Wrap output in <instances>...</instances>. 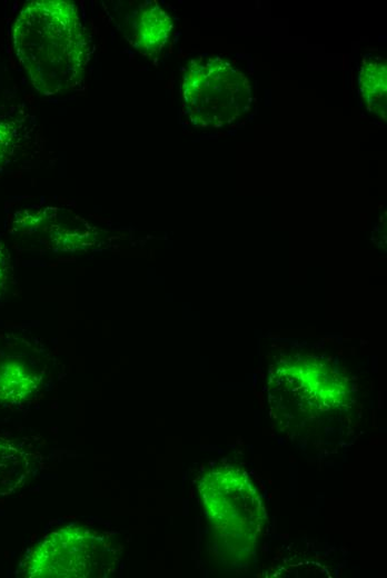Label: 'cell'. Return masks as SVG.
Listing matches in <instances>:
<instances>
[{"mask_svg":"<svg viewBox=\"0 0 387 578\" xmlns=\"http://www.w3.org/2000/svg\"><path fill=\"white\" fill-rule=\"evenodd\" d=\"M12 39L20 64L42 94L56 96L83 86L88 43L72 2L27 3L16 19Z\"/></svg>","mask_w":387,"mask_h":578,"instance_id":"1","label":"cell"},{"mask_svg":"<svg viewBox=\"0 0 387 578\" xmlns=\"http://www.w3.org/2000/svg\"><path fill=\"white\" fill-rule=\"evenodd\" d=\"M14 146V130L4 122H0V166L11 156Z\"/></svg>","mask_w":387,"mask_h":578,"instance_id":"9","label":"cell"},{"mask_svg":"<svg viewBox=\"0 0 387 578\" xmlns=\"http://www.w3.org/2000/svg\"><path fill=\"white\" fill-rule=\"evenodd\" d=\"M43 379L41 360L32 352L0 347V406L31 400L40 391Z\"/></svg>","mask_w":387,"mask_h":578,"instance_id":"5","label":"cell"},{"mask_svg":"<svg viewBox=\"0 0 387 578\" xmlns=\"http://www.w3.org/2000/svg\"><path fill=\"white\" fill-rule=\"evenodd\" d=\"M30 471L27 452L11 442L0 440V498L21 488Z\"/></svg>","mask_w":387,"mask_h":578,"instance_id":"8","label":"cell"},{"mask_svg":"<svg viewBox=\"0 0 387 578\" xmlns=\"http://www.w3.org/2000/svg\"><path fill=\"white\" fill-rule=\"evenodd\" d=\"M116 565V549L102 535L82 527L49 534L27 556L22 572L30 578L107 577Z\"/></svg>","mask_w":387,"mask_h":578,"instance_id":"3","label":"cell"},{"mask_svg":"<svg viewBox=\"0 0 387 578\" xmlns=\"http://www.w3.org/2000/svg\"><path fill=\"white\" fill-rule=\"evenodd\" d=\"M125 24L128 41L149 57L162 50L172 30L171 18L156 1L138 4L127 16Z\"/></svg>","mask_w":387,"mask_h":578,"instance_id":"6","label":"cell"},{"mask_svg":"<svg viewBox=\"0 0 387 578\" xmlns=\"http://www.w3.org/2000/svg\"><path fill=\"white\" fill-rule=\"evenodd\" d=\"M182 109L200 128H222L250 109L252 92L247 76L220 57L198 58L181 80Z\"/></svg>","mask_w":387,"mask_h":578,"instance_id":"2","label":"cell"},{"mask_svg":"<svg viewBox=\"0 0 387 578\" xmlns=\"http://www.w3.org/2000/svg\"><path fill=\"white\" fill-rule=\"evenodd\" d=\"M359 90L367 110L386 120L387 62L383 57H367L359 71Z\"/></svg>","mask_w":387,"mask_h":578,"instance_id":"7","label":"cell"},{"mask_svg":"<svg viewBox=\"0 0 387 578\" xmlns=\"http://www.w3.org/2000/svg\"><path fill=\"white\" fill-rule=\"evenodd\" d=\"M14 228L36 237L58 250L75 251L95 242L91 226L80 217L58 208L22 212L13 221Z\"/></svg>","mask_w":387,"mask_h":578,"instance_id":"4","label":"cell"},{"mask_svg":"<svg viewBox=\"0 0 387 578\" xmlns=\"http://www.w3.org/2000/svg\"><path fill=\"white\" fill-rule=\"evenodd\" d=\"M12 271L11 258L4 243L0 240V293L6 289Z\"/></svg>","mask_w":387,"mask_h":578,"instance_id":"10","label":"cell"}]
</instances>
